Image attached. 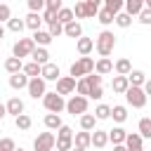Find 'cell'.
<instances>
[{"label":"cell","instance_id":"1","mask_svg":"<svg viewBox=\"0 0 151 151\" xmlns=\"http://www.w3.org/2000/svg\"><path fill=\"white\" fill-rule=\"evenodd\" d=\"M94 47H97V52L101 54V59H109V54H111L113 47H116V35H113L111 31H101V33L97 35V40H94Z\"/></svg>","mask_w":151,"mask_h":151},{"label":"cell","instance_id":"2","mask_svg":"<svg viewBox=\"0 0 151 151\" xmlns=\"http://www.w3.org/2000/svg\"><path fill=\"white\" fill-rule=\"evenodd\" d=\"M90 73H94V59L92 57H80L76 64H71V78L73 80L76 78H85Z\"/></svg>","mask_w":151,"mask_h":151},{"label":"cell","instance_id":"3","mask_svg":"<svg viewBox=\"0 0 151 151\" xmlns=\"http://www.w3.org/2000/svg\"><path fill=\"white\" fill-rule=\"evenodd\" d=\"M57 151H71L73 149V130L68 125H61L57 130Z\"/></svg>","mask_w":151,"mask_h":151},{"label":"cell","instance_id":"4","mask_svg":"<svg viewBox=\"0 0 151 151\" xmlns=\"http://www.w3.org/2000/svg\"><path fill=\"white\" fill-rule=\"evenodd\" d=\"M33 50H35L33 38H19V40L14 42V47H12V57L24 59V57H31V54H33Z\"/></svg>","mask_w":151,"mask_h":151},{"label":"cell","instance_id":"5","mask_svg":"<svg viewBox=\"0 0 151 151\" xmlns=\"http://www.w3.org/2000/svg\"><path fill=\"white\" fill-rule=\"evenodd\" d=\"M42 104H45V109L50 111V113H61L64 109H66V101H64V97H59L57 92H47L45 97H42Z\"/></svg>","mask_w":151,"mask_h":151},{"label":"cell","instance_id":"6","mask_svg":"<svg viewBox=\"0 0 151 151\" xmlns=\"http://www.w3.org/2000/svg\"><path fill=\"white\" fill-rule=\"evenodd\" d=\"M125 99H127V104L132 109H144V104H146V94H144L142 87H127L125 90Z\"/></svg>","mask_w":151,"mask_h":151},{"label":"cell","instance_id":"7","mask_svg":"<svg viewBox=\"0 0 151 151\" xmlns=\"http://www.w3.org/2000/svg\"><path fill=\"white\" fill-rule=\"evenodd\" d=\"M54 144H57V137L52 132H40L33 139V151H52Z\"/></svg>","mask_w":151,"mask_h":151},{"label":"cell","instance_id":"8","mask_svg":"<svg viewBox=\"0 0 151 151\" xmlns=\"http://www.w3.org/2000/svg\"><path fill=\"white\" fill-rule=\"evenodd\" d=\"M66 111H68L71 116H83V113H87V99L73 94V97L66 101Z\"/></svg>","mask_w":151,"mask_h":151},{"label":"cell","instance_id":"9","mask_svg":"<svg viewBox=\"0 0 151 151\" xmlns=\"http://www.w3.org/2000/svg\"><path fill=\"white\" fill-rule=\"evenodd\" d=\"M26 90H28V94H31L33 99H38V97H45V94H47V85H45V80H42V78H31Z\"/></svg>","mask_w":151,"mask_h":151},{"label":"cell","instance_id":"10","mask_svg":"<svg viewBox=\"0 0 151 151\" xmlns=\"http://www.w3.org/2000/svg\"><path fill=\"white\" fill-rule=\"evenodd\" d=\"M73 90H76V80H73L71 76H61V78L57 80V94H59V97L71 94Z\"/></svg>","mask_w":151,"mask_h":151},{"label":"cell","instance_id":"11","mask_svg":"<svg viewBox=\"0 0 151 151\" xmlns=\"http://www.w3.org/2000/svg\"><path fill=\"white\" fill-rule=\"evenodd\" d=\"M40 78H42L45 83H47V80H59V78H61L59 66H57V64H52V61H50V64H45V66H42V71H40Z\"/></svg>","mask_w":151,"mask_h":151},{"label":"cell","instance_id":"12","mask_svg":"<svg viewBox=\"0 0 151 151\" xmlns=\"http://www.w3.org/2000/svg\"><path fill=\"white\" fill-rule=\"evenodd\" d=\"M92 144V132H76L73 134V146H78V149H85L87 151V146Z\"/></svg>","mask_w":151,"mask_h":151},{"label":"cell","instance_id":"13","mask_svg":"<svg viewBox=\"0 0 151 151\" xmlns=\"http://www.w3.org/2000/svg\"><path fill=\"white\" fill-rule=\"evenodd\" d=\"M125 149H127V151H144V142H142V137H139L137 132L127 134V137H125Z\"/></svg>","mask_w":151,"mask_h":151},{"label":"cell","instance_id":"14","mask_svg":"<svg viewBox=\"0 0 151 151\" xmlns=\"http://www.w3.org/2000/svg\"><path fill=\"white\" fill-rule=\"evenodd\" d=\"M9 87H12V90H24V87H28V76H26L24 71L9 76Z\"/></svg>","mask_w":151,"mask_h":151},{"label":"cell","instance_id":"15","mask_svg":"<svg viewBox=\"0 0 151 151\" xmlns=\"http://www.w3.org/2000/svg\"><path fill=\"white\" fill-rule=\"evenodd\" d=\"M123 7H125V14H127V17H134V14L139 17L142 9H144V0H127Z\"/></svg>","mask_w":151,"mask_h":151},{"label":"cell","instance_id":"16","mask_svg":"<svg viewBox=\"0 0 151 151\" xmlns=\"http://www.w3.org/2000/svg\"><path fill=\"white\" fill-rule=\"evenodd\" d=\"M5 71H7L9 76L21 73V71H24V61H21V59H17V57H9V59H5Z\"/></svg>","mask_w":151,"mask_h":151},{"label":"cell","instance_id":"17","mask_svg":"<svg viewBox=\"0 0 151 151\" xmlns=\"http://www.w3.org/2000/svg\"><path fill=\"white\" fill-rule=\"evenodd\" d=\"M5 109H7V113H12V116L17 118V116H21V113H24V101H21L19 97H12V99L5 104Z\"/></svg>","mask_w":151,"mask_h":151},{"label":"cell","instance_id":"18","mask_svg":"<svg viewBox=\"0 0 151 151\" xmlns=\"http://www.w3.org/2000/svg\"><path fill=\"white\" fill-rule=\"evenodd\" d=\"M106 144H109V132L106 130H92V146L104 149Z\"/></svg>","mask_w":151,"mask_h":151},{"label":"cell","instance_id":"19","mask_svg":"<svg viewBox=\"0 0 151 151\" xmlns=\"http://www.w3.org/2000/svg\"><path fill=\"white\" fill-rule=\"evenodd\" d=\"M31 57H33V61H35L38 66H45V64H50V52H47L45 47H35Z\"/></svg>","mask_w":151,"mask_h":151},{"label":"cell","instance_id":"20","mask_svg":"<svg viewBox=\"0 0 151 151\" xmlns=\"http://www.w3.org/2000/svg\"><path fill=\"white\" fill-rule=\"evenodd\" d=\"M113 71V61L111 59H99V61H94V73L97 76H106V73H111Z\"/></svg>","mask_w":151,"mask_h":151},{"label":"cell","instance_id":"21","mask_svg":"<svg viewBox=\"0 0 151 151\" xmlns=\"http://www.w3.org/2000/svg\"><path fill=\"white\" fill-rule=\"evenodd\" d=\"M113 71H116L118 76H125V78H127V76H130V71H132L130 59H125V57H123V59H118V61L113 64Z\"/></svg>","mask_w":151,"mask_h":151},{"label":"cell","instance_id":"22","mask_svg":"<svg viewBox=\"0 0 151 151\" xmlns=\"http://www.w3.org/2000/svg\"><path fill=\"white\" fill-rule=\"evenodd\" d=\"M127 83H130V87H142V85L146 83V73H144V71H130Z\"/></svg>","mask_w":151,"mask_h":151},{"label":"cell","instance_id":"23","mask_svg":"<svg viewBox=\"0 0 151 151\" xmlns=\"http://www.w3.org/2000/svg\"><path fill=\"white\" fill-rule=\"evenodd\" d=\"M130 87V83H127V78L125 76H116L113 80H111V90L113 92H118V94H125V90Z\"/></svg>","mask_w":151,"mask_h":151},{"label":"cell","instance_id":"24","mask_svg":"<svg viewBox=\"0 0 151 151\" xmlns=\"http://www.w3.org/2000/svg\"><path fill=\"white\" fill-rule=\"evenodd\" d=\"M125 137H127V132H125L123 127H113V130H109V142H113V146L125 144Z\"/></svg>","mask_w":151,"mask_h":151},{"label":"cell","instance_id":"25","mask_svg":"<svg viewBox=\"0 0 151 151\" xmlns=\"http://www.w3.org/2000/svg\"><path fill=\"white\" fill-rule=\"evenodd\" d=\"M78 52H80V57H87L90 52H92V47H94V40L92 38H78Z\"/></svg>","mask_w":151,"mask_h":151},{"label":"cell","instance_id":"26","mask_svg":"<svg viewBox=\"0 0 151 151\" xmlns=\"http://www.w3.org/2000/svg\"><path fill=\"white\" fill-rule=\"evenodd\" d=\"M24 24H26V26H28V28H31V31L35 33V31H40V24H42V17H40V14H33V12H28V17L24 19Z\"/></svg>","mask_w":151,"mask_h":151},{"label":"cell","instance_id":"27","mask_svg":"<svg viewBox=\"0 0 151 151\" xmlns=\"http://www.w3.org/2000/svg\"><path fill=\"white\" fill-rule=\"evenodd\" d=\"M64 33H66L68 38H83V26H80L78 21H71V24L64 26Z\"/></svg>","mask_w":151,"mask_h":151},{"label":"cell","instance_id":"28","mask_svg":"<svg viewBox=\"0 0 151 151\" xmlns=\"http://www.w3.org/2000/svg\"><path fill=\"white\" fill-rule=\"evenodd\" d=\"M33 42H35V47L40 45V47H47L50 42H52V35L47 33V31H35L33 33Z\"/></svg>","mask_w":151,"mask_h":151},{"label":"cell","instance_id":"29","mask_svg":"<svg viewBox=\"0 0 151 151\" xmlns=\"http://www.w3.org/2000/svg\"><path fill=\"white\" fill-rule=\"evenodd\" d=\"M94 123H97L94 113H83V116H80V127H83L85 132H92V130H94Z\"/></svg>","mask_w":151,"mask_h":151},{"label":"cell","instance_id":"30","mask_svg":"<svg viewBox=\"0 0 151 151\" xmlns=\"http://www.w3.org/2000/svg\"><path fill=\"white\" fill-rule=\"evenodd\" d=\"M57 21H59L61 26H66V24L76 21V19H73V9H68V7H61V9H59V14H57Z\"/></svg>","mask_w":151,"mask_h":151},{"label":"cell","instance_id":"31","mask_svg":"<svg viewBox=\"0 0 151 151\" xmlns=\"http://www.w3.org/2000/svg\"><path fill=\"white\" fill-rule=\"evenodd\" d=\"M40 71H42V66H38L35 61H28V64H24V73L28 76V80H31V78H40Z\"/></svg>","mask_w":151,"mask_h":151},{"label":"cell","instance_id":"32","mask_svg":"<svg viewBox=\"0 0 151 151\" xmlns=\"http://www.w3.org/2000/svg\"><path fill=\"white\" fill-rule=\"evenodd\" d=\"M61 125H64V123H61V118H59L57 113H47V116H45V127H47V130H59Z\"/></svg>","mask_w":151,"mask_h":151},{"label":"cell","instance_id":"33","mask_svg":"<svg viewBox=\"0 0 151 151\" xmlns=\"http://www.w3.org/2000/svg\"><path fill=\"white\" fill-rule=\"evenodd\" d=\"M139 137L142 139H151V118H142L139 120Z\"/></svg>","mask_w":151,"mask_h":151},{"label":"cell","instance_id":"34","mask_svg":"<svg viewBox=\"0 0 151 151\" xmlns=\"http://www.w3.org/2000/svg\"><path fill=\"white\" fill-rule=\"evenodd\" d=\"M111 116H113L116 123H125V120H127V109H125V106H113V109H111Z\"/></svg>","mask_w":151,"mask_h":151},{"label":"cell","instance_id":"35","mask_svg":"<svg viewBox=\"0 0 151 151\" xmlns=\"http://www.w3.org/2000/svg\"><path fill=\"white\" fill-rule=\"evenodd\" d=\"M111 17H116V14H120V9H123V2L120 0H106V7H104Z\"/></svg>","mask_w":151,"mask_h":151},{"label":"cell","instance_id":"36","mask_svg":"<svg viewBox=\"0 0 151 151\" xmlns=\"http://www.w3.org/2000/svg\"><path fill=\"white\" fill-rule=\"evenodd\" d=\"M94 118H97V120H106V118H111V106L99 104V106L94 109Z\"/></svg>","mask_w":151,"mask_h":151},{"label":"cell","instance_id":"37","mask_svg":"<svg viewBox=\"0 0 151 151\" xmlns=\"http://www.w3.org/2000/svg\"><path fill=\"white\" fill-rule=\"evenodd\" d=\"M85 83H87V87H90V92H92L94 87H101V76L90 73V76H85ZM87 97H90V94H87Z\"/></svg>","mask_w":151,"mask_h":151},{"label":"cell","instance_id":"38","mask_svg":"<svg viewBox=\"0 0 151 151\" xmlns=\"http://www.w3.org/2000/svg\"><path fill=\"white\" fill-rule=\"evenodd\" d=\"M85 12H87V17H97L99 14V0H85Z\"/></svg>","mask_w":151,"mask_h":151},{"label":"cell","instance_id":"39","mask_svg":"<svg viewBox=\"0 0 151 151\" xmlns=\"http://www.w3.org/2000/svg\"><path fill=\"white\" fill-rule=\"evenodd\" d=\"M7 28H9L12 33H21V31L26 28V24H24V19H9V21H7Z\"/></svg>","mask_w":151,"mask_h":151},{"label":"cell","instance_id":"40","mask_svg":"<svg viewBox=\"0 0 151 151\" xmlns=\"http://www.w3.org/2000/svg\"><path fill=\"white\" fill-rule=\"evenodd\" d=\"M113 21H116L120 28H127V26L132 24V17H127L125 12H120V14H116V17H113Z\"/></svg>","mask_w":151,"mask_h":151},{"label":"cell","instance_id":"41","mask_svg":"<svg viewBox=\"0 0 151 151\" xmlns=\"http://www.w3.org/2000/svg\"><path fill=\"white\" fill-rule=\"evenodd\" d=\"M14 123H17V127H19V130H28V127H31V116L21 113V116H17V118H14Z\"/></svg>","mask_w":151,"mask_h":151},{"label":"cell","instance_id":"42","mask_svg":"<svg viewBox=\"0 0 151 151\" xmlns=\"http://www.w3.org/2000/svg\"><path fill=\"white\" fill-rule=\"evenodd\" d=\"M28 9H31L33 14H40V12L45 9V0H28Z\"/></svg>","mask_w":151,"mask_h":151},{"label":"cell","instance_id":"43","mask_svg":"<svg viewBox=\"0 0 151 151\" xmlns=\"http://www.w3.org/2000/svg\"><path fill=\"white\" fill-rule=\"evenodd\" d=\"M45 9L52 12V14H59V9H61V0H45Z\"/></svg>","mask_w":151,"mask_h":151},{"label":"cell","instance_id":"44","mask_svg":"<svg viewBox=\"0 0 151 151\" xmlns=\"http://www.w3.org/2000/svg\"><path fill=\"white\" fill-rule=\"evenodd\" d=\"M97 21H99V24H104V26H109V24H113V17H111L106 9H99V14H97Z\"/></svg>","mask_w":151,"mask_h":151},{"label":"cell","instance_id":"45","mask_svg":"<svg viewBox=\"0 0 151 151\" xmlns=\"http://www.w3.org/2000/svg\"><path fill=\"white\" fill-rule=\"evenodd\" d=\"M47 33H50L52 38H59V35L64 33V26H61L59 21H52V24H50V31H47Z\"/></svg>","mask_w":151,"mask_h":151},{"label":"cell","instance_id":"46","mask_svg":"<svg viewBox=\"0 0 151 151\" xmlns=\"http://www.w3.org/2000/svg\"><path fill=\"white\" fill-rule=\"evenodd\" d=\"M12 19V12H9V5H5V2H0V26H2V21H9Z\"/></svg>","mask_w":151,"mask_h":151},{"label":"cell","instance_id":"47","mask_svg":"<svg viewBox=\"0 0 151 151\" xmlns=\"http://www.w3.org/2000/svg\"><path fill=\"white\" fill-rule=\"evenodd\" d=\"M17 149V144H14V139H9V137H5V139H0V151H14Z\"/></svg>","mask_w":151,"mask_h":151},{"label":"cell","instance_id":"48","mask_svg":"<svg viewBox=\"0 0 151 151\" xmlns=\"http://www.w3.org/2000/svg\"><path fill=\"white\" fill-rule=\"evenodd\" d=\"M73 17H78V19H85V17H87V12H85V2H76V7H73Z\"/></svg>","mask_w":151,"mask_h":151},{"label":"cell","instance_id":"49","mask_svg":"<svg viewBox=\"0 0 151 151\" xmlns=\"http://www.w3.org/2000/svg\"><path fill=\"white\" fill-rule=\"evenodd\" d=\"M139 21H142V24H146V26H151V9H146V7H144V9H142V14H139Z\"/></svg>","mask_w":151,"mask_h":151},{"label":"cell","instance_id":"50","mask_svg":"<svg viewBox=\"0 0 151 151\" xmlns=\"http://www.w3.org/2000/svg\"><path fill=\"white\" fill-rule=\"evenodd\" d=\"M101 97H104V87H94L90 92V99H101Z\"/></svg>","mask_w":151,"mask_h":151},{"label":"cell","instance_id":"51","mask_svg":"<svg viewBox=\"0 0 151 151\" xmlns=\"http://www.w3.org/2000/svg\"><path fill=\"white\" fill-rule=\"evenodd\" d=\"M42 21H47V24H52V21H57V14H52V12H42Z\"/></svg>","mask_w":151,"mask_h":151},{"label":"cell","instance_id":"52","mask_svg":"<svg viewBox=\"0 0 151 151\" xmlns=\"http://www.w3.org/2000/svg\"><path fill=\"white\" fill-rule=\"evenodd\" d=\"M142 90H144V94H146V97H149V94H151V80H146V83H144V87H142Z\"/></svg>","mask_w":151,"mask_h":151},{"label":"cell","instance_id":"53","mask_svg":"<svg viewBox=\"0 0 151 151\" xmlns=\"http://www.w3.org/2000/svg\"><path fill=\"white\" fill-rule=\"evenodd\" d=\"M7 116V109H5V104H0V120Z\"/></svg>","mask_w":151,"mask_h":151},{"label":"cell","instance_id":"54","mask_svg":"<svg viewBox=\"0 0 151 151\" xmlns=\"http://www.w3.org/2000/svg\"><path fill=\"white\" fill-rule=\"evenodd\" d=\"M113 151H127V149H125V144H118V146H113Z\"/></svg>","mask_w":151,"mask_h":151},{"label":"cell","instance_id":"55","mask_svg":"<svg viewBox=\"0 0 151 151\" xmlns=\"http://www.w3.org/2000/svg\"><path fill=\"white\" fill-rule=\"evenodd\" d=\"M2 35H5V28H2V26H0V40H2Z\"/></svg>","mask_w":151,"mask_h":151},{"label":"cell","instance_id":"56","mask_svg":"<svg viewBox=\"0 0 151 151\" xmlns=\"http://www.w3.org/2000/svg\"><path fill=\"white\" fill-rule=\"evenodd\" d=\"M71 151H85V149H78V146H73V149H71Z\"/></svg>","mask_w":151,"mask_h":151},{"label":"cell","instance_id":"57","mask_svg":"<svg viewBox=\"0 0 151 151\" xmlns=\"http://www.w3.org/2000/svg\"><path fill=\"white\" fill-rule=\"evenodd\" d=\"M14 151H24V149H14Z\"/></svg>","mask_w":151,"mask_h":151}]
</instances>
